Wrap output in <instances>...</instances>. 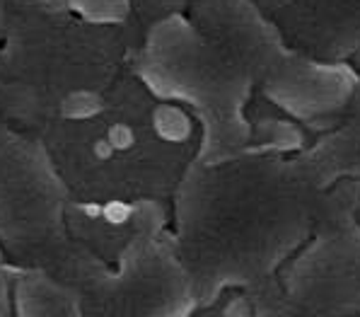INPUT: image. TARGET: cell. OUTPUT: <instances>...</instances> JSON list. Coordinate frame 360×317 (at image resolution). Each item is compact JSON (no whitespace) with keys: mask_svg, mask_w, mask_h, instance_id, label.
I'll use <instances>...</instances> for the list:
<instances>
[{"mask_svg":"<svg viewBox=\"0 0 360 317\" xmlns=\"http://www.w3.org/2000/svg\"><path fill=\"white\" fill-rule=\"evenodd\" d=\"M155 129L164 141H184L191 133V121L177 109L162 107L155 116Z\"/></svg>","mask_w":360,"mask_h":317,"instance_id":"6da1fadb","label":"cell"},{"mask_svg":"<svg viewBox=\"0 0 360 317\" xmlns=\"http://www.w3.org/2000/svg\"><path fill=\"white\" fill-rule=\"evenodd\" d=\"M107 138H109V143L114 146V150H121V153L133 148V143H136V133H133V129H131L129 124H114Z\"/></svg>","mask_w":360,"mask_h":317,"instance_id":"7a4b0ae2","label":"cell"},{"mask_svg":"<svg viewBox=\"0 0 360 317\" xmlns=\"http://www.w3.org/2000/svg\"><path fill=\"white\" fill-rule=\"evenodd\" d=\"M131 213H133L131 206L123 204V201H112V204L102 206V218L112 225H123L131 218Z\"/></svg>","mask_w":360,"mask_h":317,"instance_id":"3957f363","label":"cell"},{"mask_svg":"<svg viewBox=\"0 0 360 317\" xmlns=\"http://www.w3.org/2000/svg\"><path fill=\"white\" fill-rule=\"evenodd\" d=\"M114 153H116V150H114V146L109 143V138H99L95 143V155L99 160H109Z\"/></svg>","mask_w":360,"mask_h":317,"instance_id":"277c9868","label":"cell"},{"mask_svg":"<svg viewBox=\"0 0 360 317\" xmlns=\"http://www.w3.org/2000/svg\"><path fill=\"white\" fill-rule=\"evenodd\" d=\"M355 317H360V315H355Z\"/></svg>","mask_w":360,"mask_h":317,"instance_id":"5b68a950","label":"cell"}]
</instances>
